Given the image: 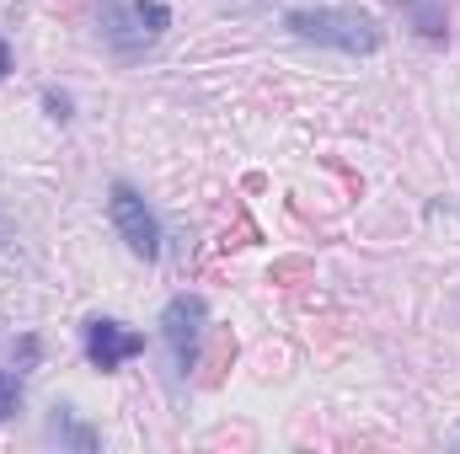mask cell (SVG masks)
Instances as JSON below:
<instances>
[{
	"mask_svg": "<svg viewBox=\"0 0 460 454\" xmlns=\"http://www.w3.org/2000/svg\"><path fill=\"white\" fill-rule=\"evenodd\" d=\"M284 27L300 43L338 48V54H375L380 48V22L358 5H300L284 16Z\"/></svg>",
	"mask_w": 460,
	"mask_h": 454,
	"instance_id": "6da1fadb",
	"label": "cell"
},
{
	"mask_svg": "<svg viewBox=\"0 0 460 454\" xmlns=\"http://www.w3.org/2000/svg\"><path fill=\"white\" fill-rule=\"evenodd\" d=\"M172 27V5L166 0H113L102 11V38L118 59H134L145 48H155Z\"/></svg>",
	"mask_w": 460,
	"mask_h": 454,
	"instance_id": "7a4b0ae2",
	"label": "cell"
},
{
	"mask_svg": "<svg viewBox=\"0 0 460 454\" xmlns=\"http://www.w3.org/2000/svg\"><path fill=\"white\" fill-rule=\"evenodd\" d=\"M108 220H113V230H118V240L139 257V262H155L161 257V220H155V209L128 188V182H113L108 188Z\"/></svg>",
	"mask_w": 460,
	"mask_h": 454,
	"instance_id": "3957f363",
	"label": "cell"
},
{
	"mask_svg": "<svg viewBox=\"0 0 460 454\" xmlns=\"http://www.w3.org/2000/svg\"><path fill=\"white\" fill-rule=\"evenodd\" d=\"M204 327H209V300H204V294H177V300H166V310H161V337L172 347L177 374H188V369L199 363Z\"/></svg>",
	"mask_w": 460,
	"mask_h": 454,
	"instance_id": "277c9868",
	"label": "cell"
},
{
	"mask_svg": "<svg viewBox=\"0 0 460 454\" xmlns=\"http://www.w3.org/2000/svg\"><path fill=\"white\" fill-rule=\"evenodd\" d=\"M81 342H86L92 369H102V374H113L118 363H128V358H139V353H145V337H139V332H128V327L113 321V316H92V321L81 327Z\"/></svg>",
	"mask_w": 460,
	"mask_h": 454,
	"instance_id": "5b68a950",
	"label": "cell"
},
{
	"mask_svg": "<svg viewBox=\"0 0 460 454\" xmlns=\"http://www.w3.org/2000/svg\"><path fill=\"white\" fill-rule=\"evenodd\" d=\"M43 439H49V444H59V450H81V454H92L97 444H102V439H97V428H86V423L75 417V406H54V412H49Z\"/></svg>",
	"mask_w": 460,
	"mask_h": 454,
	"instance_id": "8992f818",
	"label": "cell"
},
{
	"mask_svg": "<svg viewBox=\"0 0 460 454\" xmlns=\"http://www.w3.org/2000/svg\"><path fill=\"white\" fill-rule=\"evenodd\" d=\"M407 11H412V27L429 38V43H445L450 38V27H445V11L434 5V0H402Z\"/></svg>",
	"mask_w": 460,
	"mask_h": 454,
	"instance_id": "52a82bcc",
	"label": "cell"
},
{
	"mask_svg": "<svg viewBox=\"0 0 460 454\" xmlns=\"http://www.w3.org/2000/svg\"><path fill=\"white\" fill-rule=\"evenodd\" d=\"M22 396H27V369H0V423H11L16 417V406H22Z\"/></svg>",
	"mask_w": 460,
	"mask_h": 454,
	"instance_id": "ba28073f",
	"label": "cell"
},
{
	"mask_svg": "<svg viewBox=\"0 0 460 454\" xmlns=\"http://www.w3.org/2000/svg\"><path fill=\"white\" fill-rule=\"evenodd\" d=\"M43 108H49L54 123H70V97H65V92H54V86H49V92H43Z\"/></svg>",
	"mask_w": 460,
	"mask_h": 454,
	"instance_id": "9c48e42d",
	"label": "cell"
},
{
	"mask_svg": "<svg viewBox=\"0 0 460 454\" xmlns=\"http://www.w3.org/2000/svg\"><path fill=\"white\" fill-rule=\"evenodd\" d=\"M5 75H11V43L0 38V81H5Z\"/></svg>",
	"mask_w": 460,
	"mask_h": 454,
	"instance_id": "30bf717a",
	"label": "cell"
},
{
	"mask_svg": "<svg viewBox=\"0 0 460 454\" xmlns=\"http://www.w3.org/2000/svg\"><path fill=\"white\" fill-rule=\"evenodd\" d=\"M5 235H11V230H5V220H0V240H5Z\"/></svg>",
	"mask_w": 460,
	"mask_h": 454,
	"instance_id": "8fae6325",
	"label": "cell"
}]
</instances>
